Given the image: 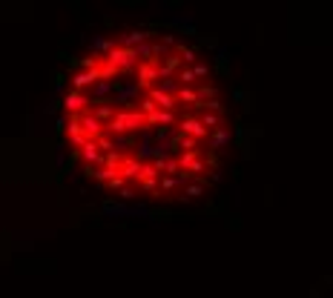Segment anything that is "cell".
<instances>
[{
    "instance_id": "1",
    "label": "cell",
    "mask_w": 333,
    "mask_h": 298,
    "mask_svg": "<svg viewBox=\"0 0 333 298\" xmlns=\"http://www.w3.org/2000/svg\"><path fill=\"white\" fill-rule=\"evenodd\" d=\"M144 126H147V115L138 109V112H115V118H112L103 129H107L109 135H130V132L144 129Z\"/></svg>"
},
{
    "instance_id": "18",
    "label": "cell",
    "mask_w": 333,
    "mask_h": 298,
    "mask_svg": "<svg viewBox=\"0 0 333 298\" xmlns=\"http://www.w3.org/2000/svg\"><path fill=\"white\" fill-rule=\"evenodd\" d=\"M178 80H181V86H193V83H196V75H193V69H184V72L178 75Z\"/></svg>"
},
{
    "instance_id": "19",
    "label": "cell",
    "mask_w": 333,
    "mask_h": 298,
    "mask_svg": "<svg viewBox=\"0 0 333 298\" xmlns=\"http://www.w3.org/2000/svg\"><path fill=\"white\" fill-rule=\"evenodd\" d=\"M141 189H144V192H152V195H155V192H158V178H150V181H141Z\"/></svg>"
},
{
    "instance_id": "11",
    "label": "cell",
    "mask_w": 333,
    "mask_h": 298,
    "mask_svg": "<svg viewBox=\"0 0 333 298\" xmlns=\"http://www.w3.org/2000/svg\"><path fill=\"white\" fill-rule=\"evenodd\" d=\"M181 184L184 181L178 178V175H164V178L158 181V189H161V192H173V189H178Z\"/></svg>"
},
{
    "instance_id": "14",
    "label": "cell",
    "mask_w": 333,
    "mask_h": 298,
    "mask_svg": "<svg viewBox=\"0 0 333 298\" xmlns=\"http://www.w3.org/2000/svg\"><path fill=\"white\" fill-rule=\"evenodd\" d=\"M158 89H161V92H167V95H173V98H178L181 83H175V78H167V80H161V83H158Z\"/></svg>"
},
{
    "instance_id": "13",
    "label": "cell",
    "mask_w": 333,
    "mask_h": 298,
    "mask_svg": "<svg viewBox=\"0 0 333 298\" xmlns=\"http://www.w3.org/2000/svg\"><path fill=\"white\" fill-rule=\"evenodd\" d=\"M196 161H198V152H184L181 158H178V169H181V172H190Z\"/></svg>"
},
{
    "instance_id": "16",
    "label": "cell",
    "mask_w": 333,
    "mask_h": 298,
    "mask_svg": "<svg viewBox=\"0 0 333 298\" xmlns=\"http://www.w3.org/2000/svg\"><path fill=\"white\" fill-rule=\"evenodd\" d=\"M112 86H115L112 80H98V86H95V95H98V98H107V95L112 92Z\"/></svg>"
},
{
    "instance_id": "22",
    "label": "cell",
    "mask_w": 333,
    "mask_h": 298,
    "mask_svg": "<svg viewBox=\"0 0 333 298\" xmlns=\"http://www.w3.org/2000/svg\"><path fill=\"white\" fill-rule=\"evenodd\" d=\"M207 72H210V66H207V63H196V66H193V75H196V80L204 78Z\"/></svg>"
},
{
    "instance_id": "21",
    "label": "cell",
    "mask_w": 333,
    "mask_h": 298,
    "mask_svg": "<svg viewBox=\"0 0 333 298\" xmlns=\"http://www.w3.org/2000/svg\"><path fill=\"white\" fill-rule=\"evenodd\" d=\"M175 169H178V158H167V161H164V172L173 175Z\"/></svg>"
},
{
    "instance_id": "3",
    "label": "cell",
    "mask_w": 333,
    "mask_h": 298,
    "mask_svg": "<svg viewBox=\"0 0 333 298\" xmlns=\"http://www.w3.org/2000/svg\"><path fill=\"white\" fill-rule=\"evenodd\" d=\"M207 132L210 129H204V124L198 121V118H184L181 126H178V135H187V138H207Z\"/></svg>"
},
{
    "instance_id": "8",
    "label": "cell",
    "mask_w": 333,
    "mask_h": 298,
    "mask_svg": "<svg viewBox=\"0 0 333 298\" xmlns=\"http://www.w3.org/2000/svg\"><path fill=\"white\" fill-rule=\"evenodd\" d=\"M87 95H84V92H75V89H72V92H69V95H66V109H69V112H72V115H80V112H87Z\"/></svg>"
},
{
    "instance_id": "20",
    "label": "cell",
    "mask_w": 333,
    "mask_h": 298,
    "mask_svg": "<svg viewBox=\"0 0 333 298\" xmlns=\"http://www.w3.org/2000/svg\"><path fill=\"white\" fill-rule=\"evenodd\" d=\"M123 184H127V178H123V175H121V172H118V175H115V178H112V181H109V184H107V187H109V189H123Z\"/></svg>"
},
{
    "instance_id": "2",
    "label": "cell",
    "mask_w": 333,
    "mask_h": 298,
    "mask_svg": "<svg viewBox=\"0 0 333 298\" xmlns=\"http://www.w3.org/2000/svg\"><path fill=\"white\" fill-rule=\"evenodd\" d=\"M147 101L155 106V109H167V112H175V103H178V98H173V95L161 92L158 86L147 89Z\"/></svg>"
},
{
    "instance_id": "9",
    "label": "cell",
    "mask_w": 333,
    "mask_h": 298,
    "mask_svg": "<svg viewBox=\"0 0 333 298\" xmlns=\"http://www.w3.org/2000/svg\"><path fill=\"white\" fill-rule=\"evenodd\" d=\"M230 129H227V126H218L216 132H213V138H210V149H221V146H227L230 144Z\"/></svg>"
},
{
    "instance_id": "17",
    "label": "cell",
    "mask_w": 333,
    "mask_h": 298,
    "mask_svg": "<svg viewBox=\"0 0 333 298\" xmlns=\"http://www.w3.org/2000/svg\"><path fill=\"white\" fill-rule=\"evenodd\" d=\"M198 195H204V187H201V184H190L187 195H181V201H190V198H198Z\"/></svg>"
},
{
    "instance_id": "12",
    "label": "cell",
    "mask_w": 333,
    "mask_h": 298,
    "mask_svg": "<svg viewBox=\"0 0 333 298\" xmlns=\"http://www.w3.org/2000/svg\"><path fill=\"white\" fill-rule=\"evenodd\" d=\"M198 121L204 124V129H210V126H216V129H218V124L224 126V115H213V112H204Z\"/></svg>"
},
{
    "instance_id": "4",
    "label": "cell",
    "mask_w": 333,
    "mask_h": 298,
    "mask_svg": "<svg viewBox=\"0 0 333 298\" xmlns=\"http://www.w3.org/2000/svg\"><path fill=\"white\" fill-rule=\"evenodd\" d=\"M150 37H152V32H147V29L127 32V35L121 37V46H123V49H138V46H144Z\"/></svg>"
},
{
    "instance_id": "7",
    "label": "cell",
    "mask_w": 333,
    "mask_h": 298,
    "mask_svg": "<svg viewBox=\"0 0 333 298\" xmlns=\"http://www.w3.org/2000/svg\"><path fill=\"white\" fill-rule=\"evenodd\" d=\"M141 167H144V164H141V161L135 158V155H132V158H123L121 161V167H118V172L123 175V178H127V181H130V178H141Z\"/></svg>"
},
{
    "instance_id": "15",
    "label": "cell",
    "mask_w": 333,
    "mask_h": 298,
    "mask_svg": "<svg viewBox=\"0 0 333 298\" xmlns=\"http://www.w3.org/2000/svg\"><path fill=\"white\" fill-rule=\"evenodd\" d=\"M178 55H181V60H184V63H193V66L198 63L196 49H190V46H178Z\"/></svg>"
},
{
    "instance_id": "23",
    "label": "cell",
    "mask_w": 333,
    "mask_h": 298,
    "mask_svg": "<svg viewBox=\"0 0 333 298\" xmlns=\"http://www.w3.org/2000/svg\"><path fill=\"white\" fill-rule=\"evenodd\" d=\"M118 195H121V201H132V198H135V192H132L130 187H123V189H118Z\"/></svg>"
},
{
    "instance_id": "6",
    "label": "cell",
    "mask_w": 333,
    "mask_h": 298,
    "mask_svg": "<svg viewBox=\"0 0 333 298\" xmlns=\"http://www.w3.org/2000/svg\"><path fill=\"white\" fill-rule=\"evenodd\" d=\"M152 80H158V69H155V63H141L138 66V86L144 89H152Z\"/></svg>"
},
{
    "instance_id": "10",
    "label": "cell",
    "mask_w": 333,
    "mask_h": 298,
    "mask_svg": "<svg viewBox=\"0 0 333 298\" xmlns=\"http://www.w3.org/2000/svg\"><path fill=\"white\" fill-rule=\"evenodd\" d=\"M178 103H184V106H198V92L193 86H181L178 89Z\"/></svg>"
},
{
    "instance_id": "5",
    "label": "cell",
    "mask_w": 333,
    "mask_h": 298,
    "mask_svg": "<svg viewBox=\"0 0 333 298\" xmlns=\"http://www.w3.org/2000/svg\"><path fill=\"white\" fill-rule=\"evenodd\" d=\"M175 124V112H167V109H155L147 115V126H158V129H164V126H173Z\"/></svg>"
}]
</instances>
